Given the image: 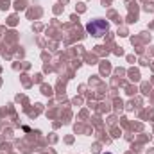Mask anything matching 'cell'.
Segmentation results:
<instances>
[{"label": "cell", "instance_id": "obj_1", "mask_svg": "<svg viewBox=\"0 0 154 154\" xmlns=\"http://www.w3.org/2000/svg\"><path fill=\"white\" fill-rule=\"evenodd\" d=\"M86 31H88V34H91L93 38H102V36L109 31V25H108L106 20L97 18V20H91V22L86 25Z\"/></svg>", "mask_w": 154, "mask_h": 154}, {"label": "cell", "instance_id": "obj_2", "mask_svg": "<svg viewBox=\"0 0 154 154\" xmlns=\"http://www.w3.org/2000/svg\"><path fill=\"white\" fill-rule=\"evenodd\" d=\"M108 154H109V152H108Z\"/></svg>", "mask_w": 154, "mask_h": 154}]
</instances>
